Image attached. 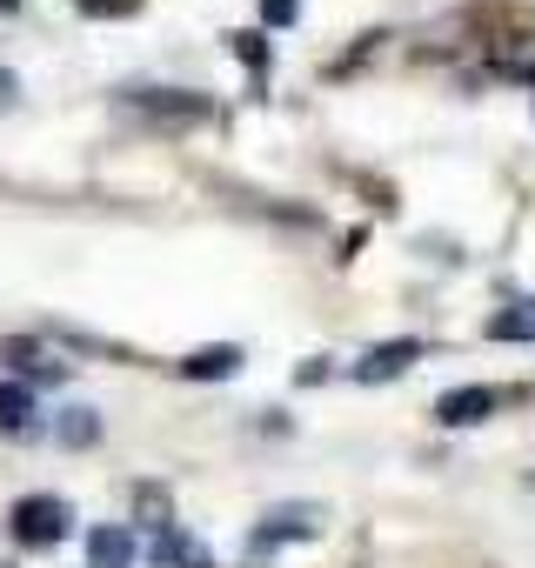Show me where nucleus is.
<instances>
[{
	"label": "nucleus",
	"instance_id": "nucleus-1",
	"mask_svg": "<svg viewBox=\"0 0 535 568\" xmlns=\"http://www.w3.org/2000/svg\"><path fill=\"white\" fill-rule=\"evenodd\" d=\"M68 521H74V508H68L61 495H28V501H14V515H8V535H14L21 548H54V541H68Z\"/></svg>",
	"mask_w": 535,
	"mask_h": 568
},
{
	"label": "nucleus",
	"instance_id": "nucleus-2",
	"mask_svg": "<svg viewBox=\"0 0 535 568\" xmlns=\"http://www.w3.org/2000/svg\"><path fill=\"white\" fill-rule=\"evenodd\" d=\"M322 521H329V515H322L315 501H282V508H268V515H261V528H254L248 548L268 555V548H282V541H309V535H322Z\"/></svg>",
	"mask_w": 535,
	"mask_h": 568
},
{
	"label": "nucleus",
	"instance_id": "nucleus-3",
	"mask_svg": "<svg viewBox=\"0 0 535 568\" xmlns=\"http://www.w3.org/2000/svg\"><path fill=\"white\" fill-rule=\"evenodd\" d=\"M422 355H428V348H422L415 335H402V342H375V348L355 362V382H369V388H375V382H395V375H408Z\"/></svg>",
	"mask_w": 535,
	"mask_h": 568
},
{
	"label": "nucleus",
	"instance_id": "nucleus-4",
	"mask_svg": "<svg viewBox=\"0 0 535 568\" xmlns=\"http://www.w3.org/2000/svg\"><path fill=\"white\" fill-rule=\"evenodd\" d=\"M148 561H154V568H214V555H208L188 528H174V521H168V528H154Z\"/></svg>",
	"mask_w": 535,
	"mask_h": 568
},
{
	"label": "nucleus",
	"instance_id": "nucleus-5",
	"mask_svg": "<svg viewBox=\"0 0 535 568\" xmlns=\"http://www.w3.org/2000/svg\"><path fill=\"white\" fill-rule=\"evenodd\" d=\"M134 108L154 114V121H168V128L208 121V101H201V94H181V88H148V94H134Z\"/></svg>",
	"mask_w": 535,
	"mask_h": 568
},
{
	"label": "nucleus",
	"instance_id": "nucleus-6",
	"mask_svg": "<svg viewBox=\"0 0 535 568\" xmlns=\"http://www.w3.org/2000/svg\"><path fill=\"white\" fill-rule=\"evenodd\" d=\"M488 415H495V388H475V382H468V388H448V395L435 402V422H442V428H475V422H488Z\"/></svg>",
	"mask_w": 535,
	"mask_h": 568
},
{
	"label": "nucleus",
	"instance_id": "nucleus-7",
	"mask_svg": "<svg viewBox=\"0 0 535 568\" xmlns=\"http://www.w3.org/2000/svg\"><path fill=\"white\" fill-rule=\"evenodd\" d=\"M88 568H134V535L128 528H88Z\"/></svg>",
	"mask_w": 535,
	"mask_h": 568
},
{
	"label": "nucleus",
	"instance_id": "nucleus-8",
	"mask_svg": "<svg viewBox=\"0 0 535 568\" xmlns=\"http://www.w3.org/2000/svg\"><path fill=\"white\" fill-rule=\"evenodd\" d=\"M234 368H241V348H234V342H214V348H194V355L181 362V375H188V382H228Z\"/></svg>",
	"mask_w": 535,
	"mask_h": 568
},
{
	"label": "nucleus",
	"instance_id": "nucleus-9",
	"mask_svg": "<svg viewBox=\"0 0 535 568\" xmlns=\"http://www.w3.org/2000/svg\"><path fill=\"white\" fill-rule=\"evenodd\" d=\"M34 388L28 382H0V428L8 435H34Z\"/></svg>",
	"mask_w": 535,
	"mask_h": 568
},
{
	"label": "nucleus",
	"instance_id": "nucleus-10",
	"mask_svg": "<svg viewBox=\"0 0 535 568\" xmlns=\"http://www.w3.org/2000/svg\"><path fill=\"white\" fill-rule=\"evenodd\" d=\"M0 362L21 368V375H41V382H61V375H68L61 362H41V348H34L28 335H0Z\"/></svg>",
	"mask_w": 535,
	"mask_h": 568
},
{
	"label": "nucleus",
	"instance_id": "nucleus-11",
	"mask_svg": "<svg viewBox=\"0 0 535 568\" xmlns=\"http://www.w3.org/2000/svg\"><path fill=\"white\" fill-rule=\"evenodd\" d=\"M54 435H61L68 448H94V442H101V415H94V408H61Z\"/></svg>",
	"mask_w": 535,
	"mask_h": 568
},
{
	"label": "nucleus",
	"instance_id": "nucleus-12",
	"mask_svg": "<svg viewBox=\"0 0 535 568\" xmlns=\"http://www.w3.org/2000/svg\"><path fill=\"white\" fill-rule=\"evenodd\" d=\"M488 342H535V302H515L488 322Z\"/></svg>",
	"mask_w": 535,
	"mask_h": 568
},
{
	"label": "nucleus",
	"instance_id": "nucleus-13",
	"mask_svg": "<svg viewBox=\"0 0 535 568\" xmlns=\"http://www.w3.org/2000/svg\"><path fill=\"white\" fill-rule=\"evenodd\" d=\"M134 508H141V521H148V528H168V488L141 481V488H134Z\"/></svg>",
	"mask_w": 535,
	"mask_h": 568
},
{
	"label": "nucleus",
	"instance_id": "nucleus-14",
	"mask_svg": "<svg viewBox=\"0 0 535 568\" xmlns=\"http://www.w3.org/2000/svg\"><path fill=\"white\" fill-rule=\"evenodd\" d=\"M228 41H234V54H241L254 74H268V41H261V34H228Z\"/></svg>",
	"mask_w": 535,
	"mask_h": 568
},
{
	"label": "nucleus",
	"instance_id": "nucleus-15",
	"mask_svg": "<svg viewBox=\"0 0 535 568\" xmlns=\"http://www.w3.org/2000/svg\"><path fill=\"white\" fill-rule=\"evenodd\" d=\"M261 21L268 28H295L302 21V0H261Z\"/></svg>",
	"mask_w": 535,
	"mask_h": 568
},
{
	"label": "nucleus",
	"instance_id": "nucleus-16",
	"mask_svg": "<svg viewBox=\"0 0 535 568\" xmlns=\"http://www.w3.org/2000/svg\"><path fill=\"white\" fill-rule=\"evenodd\" d=\"M74 8H81V14H134L141 0H74Z\"/></svg>",
	"mask_w": 535,
	"mask_h": 568
},
{
	"label": "nucleus",
	"instance_id": "nucleus-17",
	"mask_svg": "<svg viewBox=\"0 0 535 568\" xmlns=\"http://www.w3.org/2000/svg\"><path fill=\"white\" fill-rule=\"evenodd\" d=\"M295 382H302V388H315V382H329V362H302V368H295Z\"/></svg>",
	"mask_w": 535,
	"mask_h": 568
},
{
	"label": "nucleus",
	"instance_id": "nucleus-18",
	"mask_svg": "<svg viewBox=\"0 0 535 568\" xmlns=\"http://www.w3.org/2000/svg\"><path fill=\"white\" fill-rule=\"evenodd\" d=\"M14 88H21V81H14L8 68H0V108H14Z\"/></svg>",
	"mask_w": 535,
	"mask_h": 568
},
{
	"label": "nucleus",
	"instance_id": "nucleus-19",
	"mask_svg": "<svg viewBox=\"0 0 535 568\" xmlns=\"http://www.w3.org/2000/svg\"><path fill=\"white\" fill-rule=\"evenodd\" d=\"M8 8H21V0H0V14H8Z\"/></svg>",
	"mask_w": 535,
	"mask_h": 568
}]
</instances>
